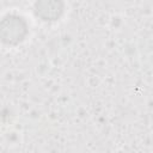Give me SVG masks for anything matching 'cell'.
<instances>
[{"label":"cell","mask_w":153,"mask_h":153,"mask_svg":"<svg viewBox=\"0 0 153 153\" xmlns=\"http://www.w3.org/2000/svg\"><path fill=\"white\" fill-rule=\"evenodd\" d=\"M26 33V26L22 18L10 16L0 23V37L6 43H18Z\"/></svg>","instance_id":"1"},{"label":"cell","mask_w":153,"mask_h":153,"mask_svg":"<svg viewBox=\"0 0 153 153\" xmlns=\"http://www.w3.org/2000/svg\"><path fill=\"white\" fill-rule=\"evenodd\" d=\"M36 12L44 20L56 19L62 12L61 0H38L36 2Z\"/></svg>","instance_id":"2"}]
</instances>
